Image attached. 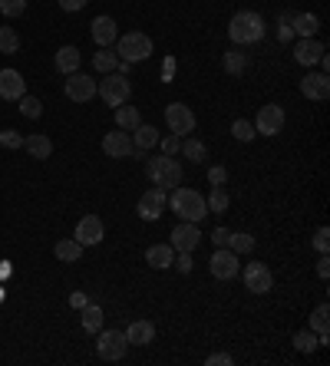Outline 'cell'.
Here are the masks:
<instances>
[{"label": "cell", "instance_id": "1", "mask_svg": "<svg viewBox=\"0 0 330 366\" xmlns=\"http://www.w3.org/2000/svg\"><path fill=\"white\" fill-rule=\"evenodd\" d=\"M168 208L179 214L182 221H202L205 214H208V201H205V195H198L195 188H182V185H175L172 188V195H168Z\"/></svg>", "mask_w": 330, "mask_h": 366}, {"label": "cell", "instance_id": "2", "mask_svg": "<svg viewBox=\"0 0 330 366\" xmlns=\"http://www.w3.org/2000/svg\"><path fill=\"white\" fill-rule=\"evenodd\" d=\"M228 37L231 43L238 46H248V43H258L264 37V17L255 14V10H238L228 23Z\"/></svg>", "mask_w": 330, "mask_h": 366}, {"label": "cell", "instance_id": "3", "mask_svg": "<svg viewBox=\"0 0 330 366\" xmlns=\"http://www.w3.org/2000/svg\"><path fill=\"white\" fill-rule=\"evenodd\" d=\"M146 172H149L152 185H159L165 192H172V188L182 185V179H185V172H182V165L175 162V155H165V152L149 159V162H146Z\"/></svg>", "mask_w": 330, "mask_h": 366}, {"label": "cell", "instance_id": "4", "mask_svg": "<svg viewBox=\"0 0 330 366\" xmlns=\"http://www.w3.org/2000/svg\"><path fill=\"white\" fill-rule=\"evenodd\" d=\"M116 57L126 63H142V60H149L152 57V40L146 37V33H126V37H119L116 40Z\"/></svg>", "mask_w": 330, "mask_h": 366}, {"label": "cell", "instance_id": "5", "mask_svg": "<svg viewBox=\"0 0 330 366\" xmlns=\"http://www.w3.org/2000/svg\"><path fill=\"white\" fill-rule=\"evenodd\" d=\"M96 92H99V99H103L106 106H122L133 96V83H129V77H122V73H106V79L96 86Z\"/></svg>", "mask_w": 330, "mask_h": 366}, {"label": "cell", "instance_id": "6", "mask_svg": "<svg viewBox=\"0 0 330 366\" xmlns=\"http://www.w3.org/2000/svg\"><path fill=\"white\" fill-rule=\"evenodd\" d=\"M126 347H129V340L122 330H99V343H96V353H99V360L106 363H116L126 356Z\"/></svg>", "mask_w": 330, "mask_h": 366}, {"label": "cell", "instance_id": "7", "mask_svg": "<svg viewBox=\"0 0 330 366\" xmlns=\"http://www.w3.org/2000/svg\"><path fill=\"white\" fill-rule=\"evenodd\" d=\"M165 125L175 136H188V132H195V112L185 103H168L165 106Z\"/></svg>", "mask_w": 330, "mask_h": 366}, {"label": "cell", "instance_id": "8", "mask_svg": "<svg viewBox=\"0 0 330 366\" xmlns=\"http://www.w3.org/2000/svg\"><path fill=\"white\" fill-rule=\"evenodd\" d=\"M103 152L109 155V159H142V152L133 145V136H129V132H122V129L106 132V136H103Z\"/></svg>", "mask_w": 330, "mask_h": 366}, {"label": "cell", "instance_id": "9", "mask_svg": "<svg viewBox=\"0 0 330 366\" xmlns=\"http://www.w3.org/2000/svg\"><path fill=\"white\" fill-rule=\"evenodd\" d=\"M255 125L258 136H278L281 129H284V106H278V103H268V106L258 109V119L251 122Z\"/></svg>", "mask_w": 330, "mask_h": 366}, {"label": "cell", "instance_id": "10", "mask_svg": "<svg viewBox=\"0 0 330 366\" xmlns=\"http://www.w3.org/2000/svg\"><path fill=\"white\" fill-rule=\"evenodd\" d=\"M165 205H168V192L155 185V188H149V192L139 199L135 212H139V218H142V221H159V218H162V212H165Z\"/></svg>", "mask_w": 330, "mask_h": 366}, {"label": "cell", "instance_id": "11", "mask_svg": "<svg viewBox=\"0 0 330 366\" xmlns=\"http://www.w3.org/2000/svg\"><path fill=\"white\" fill-rule=\"evenodd\" d=\"M241 277H244V287L251 290V294H268V290L274 287V274H271L268 264H261V261H251V264H244Z\"/></svg>", "mask_w": 330, "mask_h": 366}, {"label": "cell", "instance_id": "12", "mask_svg": "<svg viewBox=\"0 0 330 366\" xmlns=\"http://www.w3.org/2000/svg\"><path fill=\"white\" fill-rule=\"evenodd\" d=\"M208 271H211V277H218V281H235L238 277V254L231 251V247H218L215 254H211V261H208Z\"/></svg>", "mask_w": 330, "mask_h": 366}, {"label": "cell", "instance_id": "13", "mask_svg": "<svg viewBox=\"0 0 330 366\" xmlns=\"http://www.w3.org/2000/svg\"><path fill=\"white\" fill-rule=\"evenodd\" d=\"M168 238H172L168 244H172L175 251H188V254H192L198 244H202V238H205V234L198 231L195 221H179V225L172 228V234H168Z\"/></svg>", "mask_w": 330, "mask_h": 366}, {"label": "cell", "instance_id": "14", "mask_svg": "<svg viewBox=\"0 0 330 366\" xmlns=\"http://www.w3.org/2000/svg\"><path fill=\"white\" fill-rule=\"evenodd\" d=\"M63 92H66L73 103H90L93 96H96V79L76 70V73H70V77H66V86H63Z\"/></svg>", "mask_w": 330, "mask_h": 366}, {"label": "cell", "instance_id": "15", "mask_svg": "<svg viewBox=\"0 0 330 366\" xmlns=\"http://www.w3.org/2000/svg\"><path fill=\"white\" fill-rule=\"evenodd\" d=\"M103 238H106V225L99 221V214H83L79 225H76V241L83 247H90V244H99Z\"/></svg>", "mask_w": 330, "mask_h": 366}, {"label": "cell", "instance_id": "16", "mask_svg": "<svg viewBox=\"0 0 330 366\" xmlns=\"http://www.w3.org/2000/svg\"><path fill=\"white\" fill-rule=\"evenodd\" d=\"M20 96H27V79L20 77V70H0V99L17 103Z\"/></svg>", "mask_w": 330, "mask_h": 366}, {"label": "cell", "instance_id": "17", "mask_svg": "<svg viewBox=\"0 0 330 366\" xmlns=\"http://www.w3.org/2000/svg\"><path fill=\"white\" fill-rule=\"evenodd\" d=\"M300 96H307L314 103H324L330 96V77L327 73H307L300 79Z\"/></svg>", "mask_w": 330, "mask_h": 366}, {"label": "cell", "instance_id": "18", "mask_svg": "<svg viewBox=\"0 0 330 366\" xmlns=\"http://www.w3.org/2000/svg\"><path fill=\"white\" fill-rule=\"evenodd\" d=\"M327 53V46L320 43V40H314V37H304V40H298V46H294V60L300 63V66H314V63H320V57Z\"/></svg>", "mask_w": 330, "mask_h": 366}, {"label": "cell", "instance_id": "19", "mask_svg": "<svg viewBox=\"0 0 330 366\" xmlns=\"http://www.w3.org/2000/svg\"><path fill=\"white\" fill-rule=\"evenodd\" d=\"M90 33L93 40H96V46H113L116 40H119V27H116V20L113 17H96L90 23Z\"/></svg>", "mask_w": 330, "mask_h": 366}, {"label": "cell", "instance_id": "20", "mask_svg": "<svg viewBox=\"0 0 330 366\" xmlns=\"http://www.w3.org/2000/svg\"><path fill=\"white\" fill-rule=\"evenodd\" d=\"M159 139H162V136H159V129H155V125H146V122H139V125L133 129V145L142 155L152 152V149L159 145Z\"/></svg>", "mask_w": 330, "mask_h": 366}, {"label": "cell", "instance_id": "21", "mask_svg": "<svg viewBox=\"0 0 330 366\" xmlns=\"http://www.w3.org/2000/svg\"><path fill=\"white\" fill-rule=\"evenodd\" d=\"M146 264H152L155 271L172 267V264H175V247H172V244H152L149 251H146Z\"/></svg>", "mask_w": 330, "mask_h": 366}, {"label": "cell", "instance_id": "22", "mask_svg": "<svg viewBox=\"0 0 330 366\" xmlns=\"http://www.w3.org/2000/svg\"><path fill=\"white\" fill-rule=\"evenodd\" d=\"M126 340H129L133 347H149L152 340H155V327H152L149 321H135V323H129Z\"/></svg>", "mask_w": 330, "mask_h": 366}, {"label": "cell", "instance_id": "23", "mask_svg": "<svg viewBox=\"0 0 330 366\" xmlns=\"http://www.w3.org/2000/svg\"><path fill=\"white\" fill-rule=\"evenodd\" d=\"M23 149H27L33 159H50V155H53V142H50V136H43V132H33V136L23 139Z\"/></svg>", "mask_w": 330, "mask_h": 366}, {"label": "cell", "instance_id": "24", "mask_svg": "<svg viewBox=\"0 0 330 366\" xmlns=\"http://www.w3.org/2000/svg\"><path fill=\"white\" fill-rule=\"evenodd\" d=\"M291 27H294V37H317V30H320V17L317 14H294V20H291Z\"/></svg>", "mask_w": 330, "mask_h": 366}, {"label": "cell", "instance_id": "25", "mask_svg": "<svg viewBox=\"0 0 330 366\" xmlns=\"http://www.w3.org/2000/svg\"><path fill=\"white\" fill-rule=\"evenodd\" d=\"M53 254H57L63 264H76V261L83 258V244L76 241V238H63V241H57Z\"/></svg>", "mask_w": 330, "mask_h": 366}, {"label": "cell", "instance_id": "26", "mask_svg": "<svg viewBox=\"0 0 330 366\" xmlns=\"http://www.w3.org/2000/svg\"><path fill=\"white\" fill-rule=\"evenodd\" d=\"M57 70H60L63 77H70L79 70V50L76 46H60L57 50Z\"/></svg>", "mask_w": 330, "mask_h": 366}, {"label": "cell", "instance_id": "27", "mask_svg": "<svg viewBox=\"0 0 330 366\" xmlns=\"http://www.w3.org/2000/svg\"><path fill=\"white\" fill-rule=\"evenodd\" d=\"M139 122H142V116H139V109L135 106H129V103L116 106V125H119L122 132H133Z\"/></svg>", "mask_w": 330, "mask_h": 366}, {"label": "cell", "instance_id": "28", "mask_svg": "<svg viewBox=\"0 0 330 366\" xmlns=\"http://www.w3.org/2000/svg\"><path fill=\"white\" fill-rule=\"evenodd\" d=\"M79 314H83V330H90V334H99V330H103L106 317H103V307L99 304H86Z\"/></svg>", "mask_w": 330, "mask_h": 366}, {"label": "cell", "instance_id": "29", "mask_svg": "<svg viewBox=\"0 0 330 366\" xmlns=\"http://www.w3.org/2000/svg\"><path fill=\"white\" fill-rule=\"evenodd\" d=\"M222 66H225L228 77H241V73L248 70V57H244L241 50H228L225 57H222Z\"/></svg>", "mask_w": 330, "mask_h": 366}, {"label": "cell", "instance_id": "30", "mask_svg": "<svg viewBox=\"0 0 330 366\" xmlns=\"http://www.w3.org/2000/svg\"><path fill=\"white\" fill-rule=\"evenodd\" d=\"M93 66H96L99 73H116V66H119V57H116V50H109V46H99V53L93 57Z\"/></svg>", "mask_w": 330, "mask_h": 366}, {"label": "cell", "instance_id": "31", "mask_svg": "<svg viewBox=\"0 0 330 366\" xmlns=\"http://www.w3.org/2000/svg\"><path fill=\"white\" fill-rule=\"evenodd\" d=\"M182 155H185L188 162L202 165V162H205V155H208V149H205V142H202V139H185V142H182Z\"/></svg>", "mask_w": 330, "mask_h": 366}, {"label": "cell", "instance_id": "32", "mask_svg": "<svg viewBox=\"0 0 330 366\" xmlns=\"http://www.w3.org/2000/svg\"><path fill=\"white\" fill-rule=\"evenodd\" d=\"M228 247H231L235 254H251V251H255V234H248V231H235V234L228 238Z\"/></svg>", "mask_w": 330, "mask_h": 366}, {"label": "cell", "instance_id": "33", "mask_svg": "<svg viewBox=\"0 0 330 366\" xmlns=\"http://www.w3.org/2000/svg\"><path fill=\"white\" fill-rule=\"evenodd\" d=\"M205 201H208V212H215V214H225L228 205H231V199H228V192H225V185H215V188H211V195Z\"/></svg>", "mask_w": 330, "mask_h": 366}, {"label": "cell", "instance_id": "34", "mask_svg": "<svg viewBox=\"0 0 330 366\" xmlns=\"http://www.w3.org/2000/svg\"><path fill=\"white\" fill-rule=\"evenodd\" d=\"M0 53H20V33L14 27H0Z\"/></svg>", "mask_w": 330, "mask_h": 366}, {"label": "cell", "instance_id": "35", "mask_svg": "<svg viewBox=\"0 0 330 366\" xmlns=\"http://www.w3.org/2000/svg\"><path fill=\"white\" fill-rule=\"evenodd\" d=\"M320 343H317V334L307 327V330H300V334H294V350L298 353H314Z\"/></svg>", "mask_w": 330, "mask_h": 366}, {"label": "cell", "instance_id": "36", "mask_svg": "<svg viewBox=\"0 0 330 366\" xmlns=\"http://www.w3.org/2000/svg\"><path fill=\"white\" fill-rule=\"evenodd\" d=\"M17 103H20V112H23L27 119H40V116H43V103H40L37 96H20Z\"/></svg>", "mask_w": 330, "mask_h": 366}, {"label": "cell", "instance_id": "37", "mask_svg": "<svg viewBox=\"0 0 330 366\" xmlns=\"http://www.w3.org/2000/svg\"><path fill=\"white\" fill-rule=\"evenodd\" d=\"M327 327H330V310H327V304H320L314 314H311V330L320 336V334H327Z\"/></svg>", "mask_w": 330, "mask_h": 366}, {"label": "cell", "instance_id": "38", "mask_svg": "<svg viewBox=\"0 0 330 366\" xmlns=\"http://www.w3.org/2000/svg\"><path fill=\"white\" fill-rule=\"evenodd\" d=\"M231 136L238 139V142H251L258 132H255V125H251L248 119H235V122H231Z\"/></svg>", "mask_w": 330, "mask_h": 366}, {"label": "cell", "instance_id": "39", "mask_svg": "<svg viewBox=\"0 0 330 366\" xmlns=\"http://www.w3.org/2000/svg\"><path fill=\"white\" fill-rule=\"evenodd\" d=\"M291 20H294V14H281V20H278V40H281V43H291V40H294Z\"/></svg>", "mask_w": 330, "mask_h": 366}, {"label": "cell", "instance_id": "40", "mask_svg": "<svg viewBox=\"0 0 330 366\" xmlns=\"http://www.w3.org/2000/svg\"><path fill=\"white\" fill-rule=\"evenodd\" d=\"M27 10V0H0V14L3 17H20Z\"/></svg>", "mask_w": 330, "mask_h": 366}, {"label": "cell", "instance_id": "41", "mask_svg": "<svg viewBox=\"0 0 330 366\" xmlns=\"http://www.w3.org/2000/svg\"><path fill=\"white\" fill-rule=\"evenodd\" d=\"M0 149H23V139H20V132H14V129H3V132H0Z\"/></svg>", "mask_w": 330, "mask_h": 366}, {"label": "cell", "instance_id": "42", "mask_svg": "<svg viewBox=\"0 0 330 366\" xmlns=\"http://www.w3.org/2000/svg\"><path fill=\"white\" fill-rule=\"evenodd\" d=\"M159 145H162V152H165V155H175V152L182 149V136H175V132H172V136L159 139Z\"/></svg>", "mask_w": 330, "mask_h": 366}, {"label": "cell", "instance_id": "43", "mask_svg": "<svg viewBox=\"0 0 330 366\" xmlns=\"http://www.w3.org/2000/svg\"><path fill=\"white\" fill-rule=\"evenodd\" d=\"M314 247L320 251V254H327V247H330V231L327 228H317L314 231Z\"/></svg>", "mask_w": 330, "mask_h": 366}, {"label": "cell", "instance_id": "44", "mask_svg": "<svg viewBox=\"0 0 330 366\" xmlns=\"http://www.w3.org/2000/svg\"><path fill=\"white\" fill-rule=\"evenodd\" d=\"M208 182H211V185H225V182H228V168H225V165L208 168Z\"/></svg>", "mask_w": 330, "mask_h": 366}, {"label": "cell", "instance_id": "45", "mask_svg": "<svg viewBox=\"0 0 330 366\" xmlns=\"http://www.w3.org/2000/svg\"><path fill=\"white\" fill-rule=\"evenodd\" d=\"M86 304H90V297H86L83 290H73V294H70V307H73V310H83Z\"/></svg>", "mask_w": 330, "mask_h": 366}, {"label": "cell", "instance_id": "46", "mask_svg": "<svg viewBox=\"0 0 330 366\" xmlns=\"http://www.w3.org/2000/svg\"><path fill=\"white\" fill-rule=\"evenodd\" d=\"M90 0H60V10H66V14H76V10H83Z\"/></svg>", "mask_w": 330, "mask_h": 366}, {"label": "cell", "instance_id": "47", "mask_svg": "<svg viewBox=\"0 0 330 366\" xmlns=\"http://www.w3.org/2000/svg\"><path fill=\"white\" fill-rule=\"evenodd\" d=\"M228 238H231V231H228V228H215V231H211V241L218 244V247H228Z\"/></svg>", "mask_w": 330, "mask_h": 366}, {"label": "cell", "instance_id": "48", "mask_svg": "<svg viewBox=\"0 0 330 366\" xmlns=\"http://www.w3.org/2000/svg\"><path fill=\"white\" fill-rule=\"evenodd\" d=\"M205 363L208 366H231V353H211Z\"/></svg>", "mask_w": 330, "mask_h": 366}, {"label": "cell", "instance_id": "49", "mask_svg": "<svg viewBox=\"0 0 330 366\" xmlns=\"http://www.w3.org/2000/svg\"><path fill=\"white\" fill-rule=\"evenodd\" d=\"M179 271L182 274H192V254L188 251H179Z\"/></svg>", "mask_w": 330, "mask_h": 366}, {"label": "cell", "instance_id": "50", "mask_svg": "<svg viewBox=\"0 0 330 366\" xmlns=\"http://www.w3.org/2000/svg\"><path fill=\"white\" fill-rule=\"evenodd\" d=\"M317 274L324 277V281L330 277V258H327V254H320V261H317Z\"/></svg>", "mask_w": 330, "mask_h": 366}, {"label": "cell", "instance_id": "51", "mask_svg": "<svg viewBox=\"0 0 330 366\" xmlns=\"http://www.w3.org/2000/svg\"><path fill=\"white\" fill-rule=\"evenodd\" d=\"M0 301H3V290H0Z\"/></svg>", "mask_w": 330, "mask_h": 366}]
</instances>
